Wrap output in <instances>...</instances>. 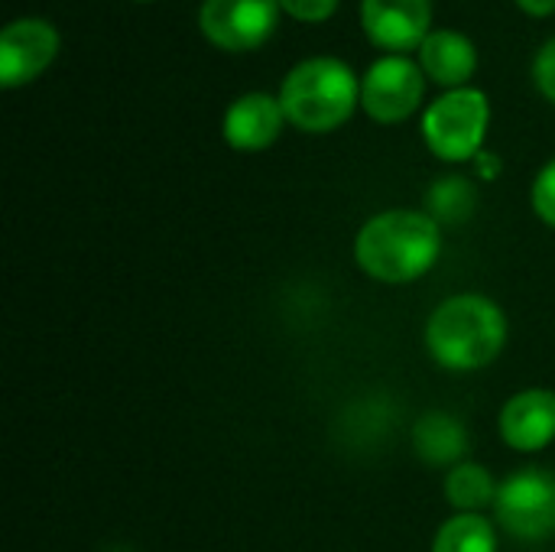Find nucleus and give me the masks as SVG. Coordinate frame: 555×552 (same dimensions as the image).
Instances as JSON below:
<instances>
[{"instance_id":"obj_1","label":"nucleus","mask_w":555,"mask_h":552,"mask_svg":"<svg viewBox=\"0 0 555 552\" xmlns=\"http://www.w3.org/2000/svg\"><path fill=\"white\" fill-rule=\"evenodd\" d=\"M442 251V231L439 221L410 211L393 208L374 215L354 241V260L358 267L380 280V283H410L433 270Z\"/></svg>"},{"instance_id":"obj_2","label":"nucleus","mask_w":555,"mask_h":552,"mask_svg":"<svg viewBox=\"0 0 555 552\" xmlns=\"http://www.w3.org/2000/svg\"><path fill=\"white\" fill-rule=\"evenodd\" d=\"M507 342V319L498 303L478 293L446 299L426 325L429 355L449 371L488 368Z\"/></svg>"},{"instance_id":"obj_3","label":"nucleus","mask_w":555,"mask_h":552,"mask_svg":"<svg viewBox=\"0 0 555 552\" xmlns=\"http://www.w3.org/2000/svg\"><path fill=\"white\" fill-rule=\"evenodd\" d=\"M358 101V81L338 59L319 55L299 62L286 81L280 104L286 117L302 130H332L348 120Z\"/></svg>"},{"instance_id":"obj_4","label":"nucleus","mask_w":555,"mask_h":552,"mask_svg":"<svg viewBox=\"0 0 555 552\" xmlns=\"http://www.w3.org/2000/svg\"><path fill=\"white\" fill-rule=\"evenodd\" d=\"M488 130V98L478 88H455L442 94L423 120L426 143L442 159H472Z\"/></svg>"},{"instance_id":"obj_5","label":"nucleus","mask_w":555,"mask_h":552,"mask_svg":"<svg viewBox=\"0 0 555 552\" xmlns=\"http://www.w3.org/2000/svg\"><path fill=\"white\" fill-rule=\"evenodd\" d=\"M501 527L527 543L555 534V475L546 468H520L498 488L494 501Z\"/></svg>"},{"instance_id":"obj_6","label":"nucleus","mask_w":555,"mask_h":552,"mask_svg":"<svg viewBox=\"0 0 555 552\" xmlns=\"http://www.w3.org/2000/svg\"><path fill=\"white\" fill-rule=\"evenodd\" d=\"M280 0H205L198 23L221 49H254L276 26Z\"/></svg>"},{"instance_id":"obj_7","label":"nucleus","mask_w":555,"mask_h":552,"mask_svg":"<svg viewBox=\"0 0 555 552\" xmlns=\"http://www.w3.org/2000/svg\"><path fill=\"white\" fill-rule=\"evenodd\" d=\"M420 98H423V75L410 59H400V55L374 62L361 88L364 111L380 124L410 117Z\"/></svg>"},{"instance_id":"obj_8","label":"nucleus","mask_w":555,"mask_h":552,"mask_svg":"<svg viewBox=\"0 0 555 552\" xmlns=\"http://www.w3.org/2000/svg\"><path fill=\"white\" fill-rule=\"evenodd\" d=\"M59 33L46 20H16L0 33V81L23 85L55 55Z\"/></svg>"},{"instance_id":"obj_9","label":"nucleus","mask_w":555,"mask_h":552,"mask_svg":"<svg viewBox=\"0 0 555 552\" xmlns=\"http://www.w3.org/2000/svg\"><path fill=\"white\" fill-rule=\"evenodd\" d=\"M501 436L517 452H540L555 439V394L524 390L501 410Z\"/></svg>"},{"instance_id":"obj_10","label":"nucleus","mask_w":555,"mask_h":552,"mask_svg":"<svg viewBox=\"0 0 555 552\" xmlns=\"http://www.w3.org/2000/svg\"><path fill=\"white\" fill-rule=\"evenodd\" d=\"M364 29L377 46L413 49L423 46L429 26V0H364L361 3Z\"/></svg>"},{"instance_id":"obj_11","label":"nucleus","mask_w":555,"mask_h":552,"mask_svg":"<svg viewBox=\"0 0 555 552\" xmlns=\"http://www.w3.org/2000/svg\"><path fill=\"white\" fill-rule=\"evenodd\" d=\"M283 104L263 91L237 98L224 114V140L234 150H263L280 137L283 127Z\"/></svg>"},{"instance_id":"obj_12","label":"nucleus","mask_w":555,"mask_h":552,"mask_svg":"<svg viewBox=\"0 0 555 552\" xmlns=\"http://www.w3.org/2000/svg\"><path fill=\"white\" fill-rule=\"evenodd\" d=\"M475 46L468 36L455 29H436L423 39V68L442 81V85H459L475 72Z\"/></svg>"},{"instance_id":"obj_13","label":"nucleus","mask_w":555,"mask_h":552,"mask_svg":"<svg viewBox=\"0 0 555 552\" xmlns=\"http://www.w3.org/2000/svg\"><path fill=\"white\" fill-rule=\"evenodd\" d=\"M416 455L426 465H455L468 446L465 426L449 413H426L413 429Z\"/></svg>"},{"instance_id":"obj_14","label":"nucleus","mask_w":555,"mask_h":552,"mask_svg":"<svg viewBox=\"0 0 555 552\" xmlns=\"http://www.w3.org/2000/svg\"><path fill=\"white\" fill-rule=\"evenodd\" d=\"M498 488L491 472L478 462H459L446 478V498L459 514H478L498 501Z\"/></svg>"},{"instance_id":"obj_15","label":"nucleus","mask_w":555,"mask_h":552,"mask_svg":"<svg viewBox=\"0 0 555 552\" xmlns=\"http://www.w3.org/2000/svg\"><path fill=\"white\" fill-rule=\"evenodd\" d=\"M433 552H498V537L488 517L459 514L439 527Z\"/></svg>"},{"instance_id":"obj_16","label":"nucleus","mask_w":555,"mask_h":552,"mask_svg":"<svg viewBox=\"0 0 555 552\" xmlns=\"http://www.w3.org/2000/svg\"><path fill=\"white\" fill-rule=\"evenodd\" d=\"M533 208L537 215L555 228V159L537 176L533 182Z\"/></svg>"},{"instance_id":"obj_17","label":"nucleus","mask_w":555,"mask_h":552,"mask_svg":"<svg viewBox=\"0 0 555 552\" xmlns=\"http://www.w3.org/2000/svg\"><path fill=\"white\" fill-rule=\"evenodd\" d=\"M533 75H537V85L546 98L555 101V39H550L540 55H537V65H533Z\"/></svg>"},{"instance_id":"obj_18","label":"nucleus","mask_w":555,"mask_h":552,"mask_svg":"<svg viewBox=\"0 0 555 552\" xmlns=\"http://www.w3.org/2000/svg\"><path fill=\"white\" fill-rule=\"evenodd\" d=\"M280 3L299 20H325L338 7V0H280Z\"/></svg>"},{"instance_id":"obj_19","label":"nucleus","mask_w":555,"mask_h":552,"mask_svg":"<svg viewBox=\"0 0 555 552\" xmlns=\"http://www.w3.org/2000/svg\"><path fill=\"white\" fill-rule=\"evenodd\" d=\"M527 13H533V16H546V13H553L555 10V0H517Z\"/></svg>"}]
</instances>
